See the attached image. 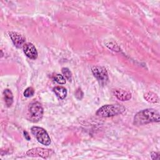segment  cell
Here are the masks:
<instances>
[{
    "mask_svg": "<svg viewBox=\"0 0 160 160\" xmlns=\"http://www.w3.org/2000/svg\"><path fill=\"white\" fill-rule=\"evenodd\" d=\"M160 121L159 113L154 109H146L139 111L134 117V124L142 126L150 122H158Z\"/></svg>",
    "mask_w": 160,
    "mask_h": 160,
    "instance_id": "obj_1",
    "label": "cell"
},
{
    "mask_svg": "<svg viewBox=\"0 0 160 160\" xmlns=\"http://www.w3.org/2000/svg\"><path fill=\"white\" fill-rule=\"evenodd\" d=\"M125 110V107L119 104H106L99 108L96 114L100 117L108 118L121 114L123 113Z\"/></svg>",
    "mask_w": 160,
    "mask_h": 160,
    "instance_id": "obj_2",
    "label": "cell"
},
{
    "mask_svg": "<svg viewBox=\"0 0 160 160\" xmlns=\"http://www.w3.org/2000/svg\"><path fill=\"white\" fill-rule=\"evenodd\" d=\"M43 112V108L41 104L38 101H33L28 106V119L31 122H37L42 119Z\"/></svg>",
    "mask_w": 160,
    "mask_h": 160,
    "instance_id": "obj_3",
    "label": "cell"
},
{
    "mask_svg": "<svg viewBox=\"0 0 160 160\" xmlns=\"http://www.w3.org/2000/svg\"><path fill=\"white\" fill-rule=\"evenodd\" d=\"M91 69L94 76L98 80L99 84L102 86H106L109 80L106 69L103 66H94Z\"/></svg>",
    "mask_w": 160,
    "mask_h": 160,
    "instance_id": "obj_4",
    "label": "cell"
},
{
    "mask_svg": "<svg viewBox=\"0 0 160 160\" xmlns=\"http://www.w3.org/2000/svg\"><path fill=\"white\" fill-rule=\"evenodd\" d=\"M32 134L41 144L48 146L51 144V139L46 131L42 128L33 126L31 129Z\"/></svg>",
    "mask_w": 160,
    "mask_h": 160,
    "instance_id": "obj_5",
    "label": "cell"
},
{
    "mask_svg": "<svg viewBox=\"0 0 160 160\" xmlns=\"http://www.w3.org/2000/svg\"><path fill=\"white\" fill-rule=\"evenodd\" d=\"M52 152L51 149H44L42 148H35L28 150L26 154L29 156H39L43 158H46Z\"/></svg>",
    "mask_w": 160,
    "mask_h": 160,
    "instance_id": "obj_6",
    "label": "cell"
},
{
    "mask_svg": "<svg viewBox=\"0 0 160 160\" xmlns=\"http://www.w3.org/2000/svg\"><path fill=\"white\" fill-rule=\"evenodd\" d=\"M25 55L31 59H36L38 58V51L35 46L31 42H26L22 46Z\"/></svg>",
    "mask_w": 160,
    "mask_h": 160,
    "instance_id": "obj_7",
    "label": "cell"
},
{
    "mask_svg": "<svg viewBox=\"0 0 160 160\" xmlns=\"http://www.w3.org/2000/svg\"><path fill=\"white\" fill-rule=\"evenodd\" d=\"M9 34L13 44L16 48H19L22 46H23V45L25 44V38L21 34L14 31H10Z\"/></svg>",
    "mask_w": 160,
    "mask_h": 160,
    "instance_id": "obj_8",
    "label": "cell"
},
{
    "mask_svg": "<svg viewBox=\"0 0 160 160\" xmlns=\"http://www.w3.org/2000/svg\"><path fill=\"white\" fill-rule=\"evenodd\" d=\"M114 96L120 101H128L131 98V93L124 89H116L114 91Z\"/></svg>",
    "mask_w": 160,
    "mask_h": 160,
    "instance_id": "obj_9",
    "label": "cell"
},
{
    "mask_svg": "<svg viewBox=\"0 0 160 160\" xmlns=\"http://www.w3.org/2000/svg\"><path fill=\"white\" fill-rule=\"evenodd\" d=\"M52 91L56 96L61 99H64L67 96V90L62 86H56L52 89Z\"/></svg>",
    "mask_w": 160,
    "mask_h": 160,
    "instance_id": "obj_10",
    "label": "cell"
},
{
    "mask_svg": "<svg viewBox=\"0 0 160 160\" xmlns=\"http://www.w3.org/2000/svg\"><path fill=\"white\" fill-rule=\"evenodd\" d=\"M3 94L6 105L7 107H10L13 102V95L12 92L10 89H6L3 92Z\"/></svg>",
    "mask_w": 160,
    "mask_h": 160,
    "instance_id": "obj_11",
    "label": "cell"
},
{
    "mask_svg": "<svg viewBox=\"0 0 160 160\" xmlns=\"http://www.w3.org/2000/svg\"><path fill=\"white\" fill-rule=\"evenodd\" d=\"M144 98L148 102H149L151 103H156L159 101L158 96L152 92L148 91L146 92L144 94Z\"/></svg>",
    "mask_w": 160,
    "mask_h": 160,
    "instance_id": "obj_12",
    "label": "cell"
},
{
    "mask_svg": "<svg viewBox=\"0 0 160 160\" xmlns=\"http://www.w3.org/2000/svg\"><path fill=\"white\" fill-rule=\"evenodd\" d=\"M105 45L110 49L114 51H119L121 48L118 44L114 40H108L105 42Z\"/></svg>",
    "mask_w": 160,
    "mask_h": 160,
    "instance_id": "obj_13",
    "label": "cell"
},
{
    "mask_svg": "<svg viewBox=\"0 0 160 160\" xmlns=\"http://www.w3.org/2000/svg\"><path fill=\"white\" fill-rule=\"evenodd\" d=\"M62 73L63 76L69 81H71L72 80V73L71 71L68 68H62Z\"/></svg>",
    "mask_w": 160,
    "mask_h": 160,
    "instance_id": "obj_14",
    "label": "cell"
},
{
    "mask_svg": "<svg viewBox=\"0 0 160 160\" xmlns=\"http://www.w3.org/2000/svg\"><path fill=\"white\" fill-rule=\"evenodd\" d=\"M54 79L56 82L60 84H64L66 83V78L61 74H57L54 76Z\"/></svg>",
    "mask_w": 160,
    "mask_h": 160,
    "instance_id": "obj_15",
    "label": "cell"
},
{
    "mask_svg": "<svg viewBox=\"0 0 160 160\" xmlns=\"http://www.w3.org/2000/svg\"><path fill=\"white\" fill-rule=\"evenodd\" d=\"M34 89L32 88V87H28L27 88L25 91H24V96L26 98H29V97H31L34 95Z\"/></svg>",
    "mask_w": 160,
    "mask_h": 160,
    "instance_id": "obj_16",
    "label": "cell"
},
{
    "mask_svg": "<svg viewBox=\"0 0 160 160\" xmlns=\"http://www.w3.org/2000/svg\"><path fill=\"white\" fill-rule=\"evenodd\" d=\"M75 96L79 100H81L83 97V92L81 89H78L75 92Z\"/></svg>",
    "mask_w": 160,
    "mask_h": 160,
    "instance_id": "obj_17",
    "label": "cell"
},
{
    "mask_svg": "<svg viewBox=\"0 0 160 160\" xmlns=\"http://www.w3.org/2000/svg\"><path fill=\"white\" fill-rule=\"evenodd\" d=\"M151 158L152 159H159V154L156 152H152L151 154Z\"/></svg>",
    "mask_w": 160,
    "mask_h": 160,
    "instance_id": "obj_18",
    "label": "cell"
},
{
    "mask_svg": "<svg viewBox=\"0 0 160 160\" xmlns=\"http://www.w3.org/2000/svg\"><path fill=\"white\" fill-rule=\"evenodd\" d=\"M23 133H24V135L25 138H26L28 141H29V140L31 139V137H30V136L29 135V133H28L27 131H23Z\"/></svg>",
    "mask_w": 160,
    "mask_h": 160,
    "instance_id": "obj_19",
    "label": "cell"
}]
</instances>
